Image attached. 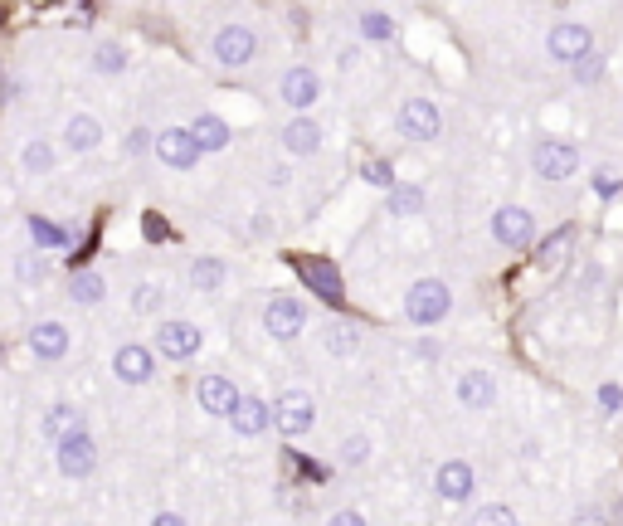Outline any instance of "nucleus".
Masks as SVG:
<instances>
[{"label": "nucleus", "instance_id": "1", "mask_svg": "<svg viewBox=\"0 0 623 526\" xmlns=\"http://www.w3.org/2000/svg\"><path fill=\"white\" fill-rule=\"evenodd\" d=\"M448 307H453V293H448L443 278H419V283L404 293V317H409L414 327H434V322H443Z\"/></svg>", "mask_w": 623, "mask_h": 526}, {"label": "nucleus", "instance_id": "2", "mask_svg": "<svg viewBox=\"0 0 623 526\" xmlns=\"http://www.w3.org/2000/svg\"><path fill=\"white\" fill-rule=\"evenodd\" d=\"M546 54L550 59H560V64H585L589 54H594V35H589V25L580 20H560V25H550L546 35Z\"/></svg>", "mask_w": 623, "mask_h": 526}, {"label": "nucleus", "instance_id": "3", "mask_svg": "<svg viewBox=\"0 0 623 526\" xmlns=\"http://www.w3.org/2000/svg\"><path fill=\"white\" fill-rule=\"evenodd\" d=\"M307 327V302L288 298V293H273L268 307H263V332L273 341H297Z\"/></svg>", "mask_w": 623, "mask_h": 526}, {"label": "nucleus", "instance_id": "4", "mask_svg": "<svg viewBox=\"0 0 623 526\" xmlns=\"http://www.w3.org/2000/svg\"><path fill=\"white\" fill-rule=\"evenodd\" d=\"M210 54H215L220 69H244V64L258 54V35L249 25H220L215 39H210Z\"/></svg>", "mask_w": 623, "mask_h": 526}, {"label": "nucleus", "instance_id": "5", "mask_svg": "<svg viewBox=\"0 0 623 526\" xmlns=\"http://www.w3.org/2000/svg\"><path fill=\"white\" fill-rule=\"evenodd\" d=\"M273 424H278V434L302 439V434L317 424V405H312V395H307V390H283V395L273 400Z\"/></svg>", "mask_w": 623, "mask_h": 526}, {"label": "nucleus", "instance_id": "6", "mask_svg": "<svg viewBox=\"0 0 623 526\" xmlns=\"http://www.w3.org/2000/svg\"><path fill=\"white\" fill-rule=\"evenodd\" d=\"M395 122H400V132L409 137V142H434V137L443 132L439 103H429V98H404Z\"/></svg>", "mask_w": 623, "mask_h": 526}, {"label": "nucleus", "instance_id": "7", "mask_svg": "<svg viewBox=\"0 0 623 526\" xmlns=\"http://www.w3.org/2000/svg\"><path fill=\"white\" fill-rule=\"evenodd\" d=\"M200 346H205V337H200V327H195V322L171 317V322H161V327H156V356H166V361H190Z\"/></svg>", "mask_w": 623, "mask_h": 526}, {"label": "nucleus", "instance_id": "8", "mask_svg": "<svg viewBox=\"0 0 623 526\" xmlns=\"http://www.w3.org/2000/svg\"><path fill=\"white\" fill-rule=\"evenodd\" d=\"M531 166L546 181H570L580 171V147L575 142H541V147L531 151Z\"/></svg>", "mask_w": 623, "mask_h": 526}, {"label": "nucleus", "instance_id": "9", "mask_svg": "<svg viewBox=\"0 0 623 526\" xmlns=\"http://www.w3.org/2000/svg\"><path fill=\"white\" fill-rule=\"evenodd\" d=\"M54 463H59L64 478H88V473L98 468V444H93V434L83 429L74 439H59V444H54Z\"/></svg>", "mask_w": 623, "mask_h": 526}, {"label": "nucleus", "instance_id": "10", "mask_svg": "<svg viewBox=\"0 0 623 526\" xmlns=\"http://www.w3.org/2000/svg\"><path fill=\"white\" fill-rule=\"evenodd\" d=\"M112 376L122 380V385H147V380L156 376V351L142 346V341L117 346V351H112Z\"/></svg>", "mask_w": 623, "mask_h": 526}, {"label": "nucleus", "instance_id": "11", "mask_svg": "<svg viewBox=\"0 0 623 526\" xmlns=\"http://www.w3.org/2000/svg\"><path fill=\"white\" fill-rule=\"evenodd\" d=\"M492 239L507 244V249H526V244L536 239V220H531V210H521V205H502V210L492 215Z\"/></svg>", "mask_w": 623, "mask_h": 526}, {"label": "nucleus", "instance_id": "12", "mask_svg": "<svg viewBox=\"0 0 623 526\" xmlns=\"http://www.w3.org/2000/svg\"><path fill=\"white\" fill-rule=\"evenodd\" d=\"M195 400H200V410L215 414V419H234V410H239V390H234V380L229 376H200V385H195Z\"/></svg>", "mask_w": 623, "mask_h": 526}, {"label": "nucleus", "instance_id": "13", "mask_svg": "<svg viewBox=\"0 0 623 526\" xmlns=\"http://www.w3.org/2000/svg\"><path fill=\"white\" fill-rule=\"evenodd\" d=\"M156 156H161L171 171H195L200 147H195L190 127H166V132H156Z\"/></svg>", "mask_w": 623, "mask_h": 526}, {"label": "nucleus", "instance_id": "14", "mask_svg": "<svg viewBox=\"0 0 623 526\" xmlns=\"http://www.w3.org/2000/svg\"><path fill=\"white\" fill-rule=\"evenodd\" d=\"M25 341H30V356H35V361H49V366H54V361H64V356H69V346H74L69 327H64V322H54V317H49V322H35Z\"/></svg>", "mask_w": 623, "mask_h": 526}, {"label": "nucleus", "instance_id": "15", "mask_svg": "<svg viewBox=\"0 0 623 526\" xmlns=\"http://www.w3.org/2000/svg\"><path fill=\"white\" fill-rule=\"evenodd\" d=\"M278 93H283V103H288L293 113H307V108L317 103V93H322V78L312 74L307 64H293V69L283 74V83H278Z\"/></svg>", "mask_w": 623, "mask_h": 526}, {"label": "nucleus", "instance_id": "16", "mask_svg": "<svg viewBox=\"0 0 623 526\" xmlns=\"http://www.w3.org/2000/svg\"><path fill=\"white\" fill-rule=\"evenodd\" d=\"M477 488V473L463 463V458H448L439 468V478H434V492H439L443 502H468Z\"/></svg>", "mask_w": 623, "mask_h": 526}, {"label": "nucleus", "instance_id": "17", "mask_svg": "<svg viewBox=\"0 0 623 526\" xmlns=\"http://www.w3.org/2000/svg\"><path fill=\"white\" fill-rule=\"evenodd\" d=\"M64 147L74 151V156H88V151L103 147V122L93 113H74L69 122H64V137H59Z\"/></svg>", "mask_w": 623, "mask_h": 526}, {"label": "nucleus", "instance_id": "18", "mask_svg": "<svg viewBox=\"0 0 623 526\" xmlns=\"http://www.w3.org/2000/svg\"><path fill=\"white\" fill-rule=\"evenodd\" d=\"M297 268H302L307 288H312L322 302H341V273H336V263L331 259H302Z\"/></svg>", "mask_w": 623, "mask_h": 526}, {"label": "nucleus", "instance_id": "19", "mask_svg": "<svg viewBox=\"0 0 623 526\" xmlns=\"http://www.w3.org/2000/svg\"><path fill=\"white\" fill-rule=\"evenodd\" d=\"M492 400H497V380L487 376V371H468V376L458 380V405H468V410H492Z\"/></svg>", "mask_w": 623, "mask_h": 526}, {"label": "nucleus", "instance_id": "20", "mask_svg": "<svg viewBox=\"0 0 623 526\" xmlns=\"http://www.w3.org/2000/svg\"><path fill=\"white\" fill-rule=\"evenodd\" d=\"M283 147L293 151V156H317V151H322V127H317L312 117H293V122L283 127Z\"/></svg>", "mask_w": 623, "mask_h": 526}, {"label": "nucleus", "instance_id": "21", "mask_svg": "<svg viewBox=\"0 0 623 526\" xmlns=\"http://www.w3.org/2000/svg\"><path fill=\"white\" fill-rule=\"evenodd\" d=\"M229 424H234V434H244V439H258V434H263V429L273 424V410H268L263 400H254V395H244Z\"/></svg>", "mask_w": 623, "mask_h": 526}, {"label": "nucleus", "instance_id": "22", "mask_svg": "<svg viewBox=\"0 0 623 526\" xmlns=\"http://www.w3.org/2000/svg\"><path fill=\"white\" fill-rule=\"evenodd\" d=\"M322 346H327L331 356H356L361 351V327L346 322V317H331L327 327H322Z\"/></svg>", "mask_w": 623, "mask_h": 526}, {"label": "nucleus", "instance_id": "23", "mask_svg": "<svg viewBox=\"0 0 623 526\" xmlns=\"http://www.w3.org/2000/svg\"><path fill=\"white\" fill-rule=\"evenodd\" d=\"M190 137H195L200 156H205V151H224L229 147V122L215 117V113H200L195 122H190Z\"/></svg>", "mask_w": 623, "mask_h": 526}, {"label": "nucleus", "instance_id": "24", "mask_svg": "<svg viewBox=\"0 0 623 526\" xmlns=\"http://www.w3.org/2000/svg\"><path fill=\"white\" fill-rule=\"evenodd\" d=\"M69 298L83 302V307L103 302L108 298V278H103L98 268H74V278H69Z\"/></svg>", "mask_w": 623, "mask_h": 526}, {"label": "nucleus", "instance_id": "25", "mask_svg": "<svg viewBox=\"0 0 623 526\" xmlns=\"http://www.w3.org/2000/svg\"><path fill=\"white\" fill-rule=\"evenodd\" d=\"M44 434L59 444V439H74V434H83V414L74 410V405H49L44 410Z\"/></svg>", "mask_w": 623, "mask_h": 526}, {"label": "nucleus", "instance_id": "26", "mask_svg": "<svg viewBox=\"0 0 623 526\" xmlns=\"http://www.w3.org/2000/svg\"><path fill=\"white\" fill-rule=\"evenodd\" d=\"M570 244H575V229H570V225H560L555 234H546V244L536 249V263H541V268H555V263H560L565 254H570Z\"/></svg>", "mask_w": 623, "mask_h": 526}, {"label": "nucleus", "instance_id": "27", "mask_svg": "<svg viewBox=\"0 0 623 526\" xmlns=\"http://www.w3.org/2000/svg\"><path fill=\"white\" fill-rule=\"evenodd\" d=\"M54 147L44 142V137H35V142H25V151H20V166L30 171V176H44V171H54Z\"/></svg>", "mask_w": 623, "mask_h": 526}, {"label": "nucleus", "instance_id": "28", "mask_svg": "<svg viewBox=\"0 0 623 526\" xmlns=\"http://www.w3.org/2000/svg\"><path fill=\"white\" fill-rule=\"evenodd\" d=\"M190 283H195L200 293H215V288L224 283V259H210V254H205V259H195V263H190Z\"/></svg>", "mask_w": 623, "mask_h": 526}, {"label": "nucleus", "instance_id": "29", "mask_svg": "<svg viewBox=\"0 0 623 526\" xmlns=\"http://www.w3.org/2000/svg\"><path fill=\"white\" fill-rule=\"evenodd\" d=\"M122 69H127V49L117 39H103L93 49V74H122Z\"/></svg>", "mask_w": 623, "mask_h": 526}, {"label": "nucleus", "instance_id": "30", "mask_svg": "<svg viewBox=\"0 0 623 526\" xmlns=\"http://www.w3.org/2000/svg\"><path fill=\"white\" fill-rule=\"evenodd\" d=\"M161 302H166V288H161V283H137V288H132V312H137V317H156Z\"/></svg>", "mask_w": 623, "mask_h": 526}, {"label": "nucleus", "instance_id": "31", "mask_svg": "<svg viewBox=\"0 0 623 526\" xmlns=\"http://www.w3.org/2000/svg\"><path fill=\"white\" fill-rule=\"evenodd\" d=\"M468 526H521V522H516V512L507 502H487V507H477L473 512V522Z\"/></svg>", "mask_w": 623, "mask_h": 526}, {"label": "nucleus", "instance_id": "32", "mask_svg": "<svg viewBox=\"0 0 623 526\" xmlns=\"http://www.w3.org/2000/svg\"><path fill=\"white\" fill-rule=\"evenodd\" d=\"M390 210H395V215H419V210H424V190L419 186H395L390 190Z\"/></svg>", "mask_w": 623, "mask_h": 526}, {"label": "nucleus", "instance_id": "33", "mask_svg": "<svg viewBox=\"0 0 623 526\" xmlns=\"http://www.w3.org/2000/svg\"><path fill=\"white\" fill-rule=\"evenodd\" d=\"M361 35L366 39H390L395 35V20H390L385 10H366V15H361Z\"/></svg>", "mask_w": 623, "mask_h": 526}, {"label": "nucleus", "instance_id": "34", "mask_svg": "<svg viewBox=\"0 0 623 526\" xmlns=\"http://www.w3.org/2000/svg\"><path fill=\"white\" fill-rule=\"evenodd\" d=\"M366 458H370V439H366V434H351V439L341 444V463H346V468H361Z\"/></svg>", "mask_w": 623, "mask_h": 526}, {"label": "nucleus", "instance_id": "35", "mask_svg": "<svg viewBox=\"0 0 623 526\" xmlns=\"http://www.w3.org/2000/svg\"><path fill=\"white\" fill-rule=\"evenodd\" d=\"M361 176H366L370 186H390V190H395V171H390V161H380V156H370L366 166H361Z\"/></svg>", "mask_w": 623, "mask_h": 526}, {"label": "nucleus", "instance_id": "36", "mask_svg": "<svg viewBox=\"0 0 623 526\" xmlns=\"http://www.w3.org/2000/svg\"><path fill=\"white\" fill-rule=\"evenodd\" d=\"M15 278H20V283H39V278H44V259H39V254L15 259Z\"/></svg>", "mask_w": 623, "mask_h": 526}, {"label": "nucleus", "instance_id": "37", "mask_svg": "<svg viewBox=\"0 0 623 526\" xmlns=\"http://www.w3.org/2000/svg\"><path fill=\"white\" fill-rule=\"evenodd\" d=\"M151 147H156V137H151L147 127H132V132H127V156H147Z\"/></svg>", "mask_w": 623, "mask_h": 526}, {"label": "nucleus", "instance_id": "38", "mask_svg": "<svg viewBox=\"0 0 623 526\" xmlns=\"http://www.w3.org/2000/svg\"><path fill=\"white\" fill-rule=\"evenodd\" d=\"M30 229H35V239H39V244H49V249H59V244H69V234H64V229L44 225V220H30Z\"/></svg>", "mask_w": 623, "mask_h": 526}, {"label": "nucleus", "instance_id": "39", "mask_svg": "<svg viewBox=\"0 0 623 526\" xmlns=\"http://www.w3.org/2000/svg\"><path fill=\"white\" fill-rule=\"evenodd\" d=\"M594 190H599V200H614V195L623 190L619 171H599V176H594Z\"/></svg>", "mask_w": 623, "mask_h": 526}, {"label": "nucleus", "instance_id": "40", "mask_svg": "<svg viewBox=\"0 0 623 526\" xmlns=\"http://www.w3.org/2000/svg\"><path fill=\"white\" fill-rule=\"evenodd\" d=\"M599 74H604V59H594V54H589L585 64H575V78H580V83H594Z\"/></svg>", "mask_w": 623, "mask_h": 526}, {"label": "nucleus", "instance_id": "41", "mask_svg": "<svg viewBox=\"0 0 623 526\" xmlns=\"http://www.w3.org/2000/svg\"><path fill=\"white\" fill-rule=\"evenodd\" d=\"M327 526H366V517H361V512H336Z\"/></svg>", "mask_w": 623, "mask_h": 526}, {"label": "nucleus", "instance_id": "42", "mask_svg": "<svg viewBox=\"0 0 623 526\" xmlns=\"http://www.w3.org/2000/svg\"><path fill=\"white\" fill-rule=\"evenodd\" d=\"M268 181H273V186H288V181H293V171H288V166H273V171H268Z\"/></svg>", "mask_w": 623, "mask_h": 526}, {"label": "nucleus", "instance_id": "43", "mask_svg": "<svg viewBox=\"0 0 623 526\" xmlns=\"http://www.w3.org/2000/svg\"><path fill=\"white\" fill-rule=\"evenodd\" d=\"M151 526H185V522L176 517V512H156V517H151Z\"/></svg>", "mask_w": 623, "mask_h": 526}, {"label": "nucleus", "instance_id": "44", "mask_svg": "<svg viewBox=\"0 0 623 526\" xmlns=\"http://www.w3.org/2000/svg\"><path fill=\"white\" fill-rule=\"evenodd\" d=\"M575 526H604V517H599L594 507H589V512H580V517H575Z\"/></svg>", "mask_w": 623, "mask_h": 526}]
</instances>
